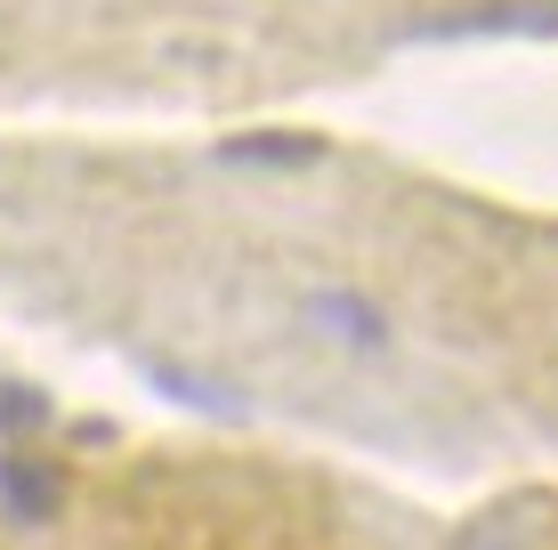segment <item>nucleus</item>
<instances>
[{
  "instance_id": "obj_1",
  "label": "nucleus",
  "mask_w": 558,
  "mask_h": 550,
  "mask_svg": "<svg viewBox=\"0 0 558 550\" xmlns=\"http://www.w3.org/2000/svg\"><path fill=\"white\" fill-rule=\"evenodd\" d=\"M316 155H324V138H276V130L227 146V162H316Z\"/></svg>"
},
{
  "instance_id": "obj_2",
  "label": "nucleus",
  "mask_w": 558,
  "mask_h": 550,
  "mask_svg": "<svg viewBox=\"0 0 558 550\" xmlns=\"http://www.w3.org/2000/svg\"><path fill=\"white\" fill-rule=\"evenodd\" d=\"M558 33V9H477V16H461L453 33Z\"/></svg>"
}]
</instances>
